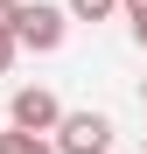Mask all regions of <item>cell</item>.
<instances>
[{"label": "cell", "mask_w": 147, "mask_h": 154, "mask_svg": "<svg viewBox=\"0 0 147 154\" xmlns=\"http://www.w3.org/2000/svg\"><path fill=\"white\" fill-rule=\"evenodd\" d=\"M7 119H14V133H56L63 126V105H56V91H42V84H21L14 91V105H7Z\"/></svg>", "instance_id": "cell-1"}, {"label": "cell", "mask_w": 147, "mask_h": 154, "mask_svg": "<svg viewBox=\"0 0 147 154\" xmlns=\"http://www.w3.org/2000/svg\"><path fill=\"white\" fill-rule=\"evenodd\" d=\"M105 147H112V119L105 112H63L56 154H105Z\"/></svg>", "instance_id": "cell-2"}, {"label": "cell", "mask_w": 147, "mask_h": 154, "mask_svg": "<svg viewBox=\"0 0 147 154\" xmlns=\"http://www.w3.org/2000/svg\"><path fill=\"white\" fill-rule=\"evenodd\" d=\"M63 28H70V14H63V7H21L14 42H21V49H35V56H49V49H63Z\"/></svg>", "instance_id": "cell-3"}, {"label": "cell", "mask_w": 147, "mask_h": 154, "mask_svg": "<svg viewBox=\"0 0 147 154\" xmlns=\"http://www.w3.org/2000/svg\"><path fill=\"white\" fill-rule=\"evenodd\" d=\"M0 154H56V140H35V133H0Z\"/></svg>", "instance_id": "cell-4"}, {"label": "cell", "mask_w": 147, "mask_h": 154, "mask_svg": "<svg viewBox=\"0 0 147 154\" xmlns=\"http://www.w3.org/2000/svg\"><path fill=\"white\" fill-rule=\"evenodd\" d=\"M112 7H119V0H70V14H77V21H105Z\"/></svg>", "instance_id": "cell-5"}, {"label": "cell", "mask_w": 147, "mask_h": 154, "mask_svg": "<svg viewBox=\"0 0 147 154\" xmlns=\"http://www.w3.org/2000/svg\"><path fill=\"white\" fill-rule=\"evenodd\" d=\"M119 7H126V14H133V35L147 42V0H119Z\"/></svg>", "instance_id": "cell-6"}, {"label": "cell", "mask_w": 147, "mask_h": 154, "mask_svg": "<svg viewBox=\"0 0 147 154\" xmlns=\"http://www.w3.org/2000/svg\"><path fill=\"white\" fill-rule=\"evenodd\" d=\"M14 21H21V7H14V0H0V35H14Z\"/></svg>", "instance_id": "cell-7"}, {"label": "cell", "mask_w": 147, "mask_h": 154, "mask_svg": "<svg viewBox=\"0 0 147 154\" xmlns=\"http://www.w3.org/2000/svg\"><path fill=\"white\" fill-rule=\"evenodd\" d=\"M14 49H21L14 35H0V77H7V63H14Z\"/></svg>", "instance_id": "cell-8"}, {"label": "cell", "mask_w": 147, "mask_h": 154, "mask_svg": "<svg viewBox=\"0 0 147 154\" xmlns=\"http://www.w3.org/2000/svg\"><path fill=\"white\" fill-rule=\"evenodd\" d=\"M140 98H147V84H140Z\"/></svg>", "instance_id": "cell-9"}, {"label": "cell", "mask_w": 147, "mask_h": 154, "mask_svg": "<svg viewBox=\"0 0 147 154\" xmlns=\"http://www.w3.org/2000/svg\"><path fill=\"white\" fill-rule=\"evenodd\" d=\"M140 49H147V42H140Z\"/></svg>", "instance_id": "cell-10"}]
</instances>
